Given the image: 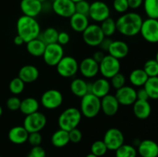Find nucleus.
I'll return each instance as SVG.
<instances>
[{
  "instance_id": "nucleus-1",
  "label": "nucleus",
  "mask_w": 158,
  "mask_h": 157,
  "mask_svg": "<svg viewBox=\"0 0 158 157\" xmlns=\"http://www.w3.org/2000/svg\"><path fill=\"white\" fill-rule=\"evenodd\" d=\"M143 21L140 14L134 12H127L116 20L117 31L124 36H135L140 33Z\"/></svg>"
},
{
  "instance_id": "nucleus-2",
  "label": "nucleus",
  "mask_w": 158,
  "mask_h": 157,
  "mask_svg": "<svg viewBox=\"0 0 158 157\" xmlns=\"http://www.w3.org/2000/svg\"><path fill=\"white\" fill-rule=\"evenodd\" d=\"M17 35L21 36L25 43L40 37L41 28L36 18L27 15H21L16 22Z\"/></svg>"
},
{
  "instance_id": "nucleus-3",
  "label": "nucleus",
  "mask_w": 158,
  "mask_h": 157,
  "mask_svg": "<svg viewBox=\"0 0 158 157\" xmlns=\"http://www.w3.org/2000/svg\"><path fill=\"white\" fill-rule=\"evenodd\" d=\"M81 112L76 107H69L62 112L58 118V125L60 129L69 132L78 127L82 119Z\"/></svg>"
},
{
  "instance_id": "nucleus-4",
  "label": "nucleus",
  "mask_w": 158,
  "mask_h": 157,
  "mask_svg": "<svg viewBox=\"0 0 158 157\" xmlns=\"http://www.w3.org/2000/svg\"><path fill=\"white\" fill-rule=\"evenodd\" d=\"M80 110L82 115L86 118H94L101 111L100 99L92 93L86 94L81 98Z\"/></svg>"
},
{
  "instance_id": "nucleus-5",
  "label": "nucleus",
  "mask_w": 158,
  "mask_h": 157,
  "mask_svg": "<svg viewBox=\"0 0 158 157\" xmlns=\"http://www.w3.org/2000/svg\"><path fill=\"white\" fill-rule=\"evenodd\" d=\"M120 60L114 58L110 55H105L104 58L99 63V72L102 75V76L105 78H112L116 74L120 72Z\"/></svg>"
},
{
  "instance_id": "nucleus-6",
  "label": "nucleus",
  "mask_w": 158,
  "mask_h": 157,
  "mask_svg": "<svg viewBox=\"0 0 158 157\" xmlns=\"http://www.w3.org/2000/svg\"><path fill=\"white\" fill-rule=\"evenodd\" d=\"M59 75L64 78L74 76L79 71V63L74 57L70 55L63 56L56 66Z\"/></svg>"
},
{
  "instance_id": "nucleus-7",
  "label": "nucleus",
  "mask_w": 158,
  "mask_h": 157,
  "mask_svg": "<svg viewBox=\"0 0 158 157\" xmlns=\"http://www.w3.org/2000/svg\"><path fill=\"white\" fill-rule=\"evenodd\" d=\"M46 123H47V119L46 115L37 111L34 113L26 115L23 120V126L29 133H31V132H40L43 130L46 126Z\"/></svg>"
},
{
  "instance_id": "nucleus-8",
  "label": "nucleus",
  "mask_w": 158,
  "mask_h": 157,
  "mask_svg": "<svg viewBox=\"0 0 158 157\" xmlns=\"http://www.w3.org/2000/svg\"><path fill=\"white\" fill-rule=\"evenodd\" d=\"M83 40L87 46L97 47L105 38L100 25L89 24L88 27L82 32Z\"/></svg>"
},
{
  "instance_id": "nucleus-9",
  "label": "nucleus",
  "mask_w": 158,
  "mask_h": 157,
  "mask_svg": "<svg viewBox=\"0 0 158 157\" xmlns=\"http://www.w3.org/2000/svg\"><path fill=\"white\" fill-rule=\"evenodd\" d=\"M88 17L96 22L101 23L110 17V9L104 2L100 0L94 1L90 3Z\"/></svg>"
},
{
  "instance_id": "nucleus-10",
  "label": "nucleus",
  "mask_w": 158,
  "mask_h": 157,
  "mask_svg": "<svg viewBox=\"0 0 158 157\" xmlns=\"http://www.w3.org/2000/svg\"><path fill=\"white\" fill-rule=\"evenodd\" d=\"M64 56V49L63 46L59 43L46 45L43 55L45 63L49 66H56Z\"/></svg>"
},
{
  "instance_id": "nucleus-11",
  "label": "nucleus",
  "mask_w": 158,
  "mask_h": 157,
  "mask_svg": "<svg viewBox=\"0 0 158 157\" xmlns=\"http://www.w3.org/2000/svg\"><path fill=\"white\" fill-rule=\"evenodd\" d=\"M63 102V96L61 92L57 89H52L45 91L41 95L40 103L46 109L52 110L60 107Z\"/></svg>"
},
{
  "instance_id": "nucleus-12",
  "label": "nucleus",
  "mask_w": 158,
  "mask_h": 157,
  "mask_svg": "<svg viewBox=\"0 0 158 157\" xmlns=\"http://www.w3.org/2000/svg\"><path fill=\"white\" fill-rule=\"evenodd\" d=\"M140 35L143 39L150 43L158 42V19L148 18L143 20L141 29L140 31Z\"/></svg>"
},
{
  "instance_id": "nucleus-13",
  "label": "nucleus",
  "mask_w": 158,
  "mask_h": 157,
  "mask_svg": "<svg viewBox=\"0 0 158 157\" xmlns=\"http://www.w3.org/2000/svg\"><path fill=\"white\" fill-rule=\"evenodd\" d=\"M103 141L108 150L116 151L124 143V135L122 131L117 128H110L103 135Z\"/></svg>"
},
{
  "instance_id": "nucleus-14",
  "label": "nucleus",
  "mask_w": 158,
  "mask_h": 157,
  "mask_svg": "<svg viewBox=\"0 0 158 157\" xmlns=\"http://www.w3.org/2000/svg\"><path fill=\"white\" fill-rule=\"evenodd\" d=\"M52 10L62 18H70L76 12L75 2L71 0H55L52 2Z\"/></svg>"
},
{
  "instance_id": "nucleus-15",
  "label": "nucleus",
  "mask_w": 158,
  "mask_h": 157,
  "mask_svg": "<svg viewBox=\"0 0 158 157\" xmlns=\"http://www.w3.org/2000/svg\"><path fill=\"white\" fill-rule=\"evenodd\" d=\"M115 97L121 106H132L137 100V90L132 86H126L116 90Z\"/></svg>"
},
{
  "instance_id": "nucleus-16",
  "label": "nucleus",
  "mask_w": 158,
  "mask_h": 157,
  "mask_svg": "<svg viewBox=\"0 0 158 157\" xmlns=\"http://www.w3.org/2000/svg\"><path fill=\"white\" fill-rule=\"evenodd\" d=\"M79 71L84 78H94L99 73V63L92 57L85 58L79 64Z\"/></svg>"
},
{
  "instance_id": "nucleus-17",
  "label": "nucleus",
  "mask_w": 158,
  "mask_h": 157,
  "mask_svg": "<svg viewBox=\"0 0 158 157\" xmlns=\"http://www.w3.org/2000/svg\"><path fill=\"white\" fill-rule=\"evenodd\" d=\"M101 111L106 116H114L117 113L120 105L119 104L115 95L108 94L100 99Z\"/></svg>"
},
{
  "instance_id": "nucleus-18",
  "label": "nucleus",
  "mask_w": 158,
  "mask_h": 157,
  "mask_svg": "<svg viewBox=\"0 0 158 157\" xmlns=\"http://www.w3.org/2000/svg\"><path fill=\"white\" fill-rule=\"evenodd\" d=\"M20 9L24 15L35 18L43 11V3L39 0H21Z\"/></svg>"
},
{
  "instance_id": "nucleus-19",
  "label": "nucleus",
  "mask_w": 158,
  "mask_h": 157,
  "mask_svg": "<svg viewBox=\"0 0 158 157\" xmlns=\"http://www.w3.org/2000/svg\"><path fill=\"white\" fill-rule=\"evenodd\" d=\"M137 150L141 157H158V144L152 139L140 141Z\"/></svg>"
},
{
  "instance_id": "nucleus-20",
  "label": "nucleus",
  "mask_w": 158,
  "mask_h": 157,
  "mask_svg": "<svg viewBox=\"0 0 158 157\" xmlns=\"http://www.w3.org/2000/svg\"><path fill=\"white\" fill-rule=\"evenodd\" d=\"M130 48L127 43L122 40H113L108 49L109 55L120 60L129 54Z\"/></svg>"
},
{
  "instance_id": "nucleus-21",
  "label": "nucleus",
  "mask_w": 158,
  "mask_h": 157,
  "mask_svg": "<svg viewBox=\"0 0 158 157\" xmlns=\"http://www.w3.org/2000/svg\"><path fill=\"white\" fill-rule=\"evenodd\" d=\"M110 89L111 85L109 79L103 77V78H97L94 83H91L90 93L101 99L105 95L110 94Z\"/></svg>"
},
{
  "instance_id": "nucleus-22",
  "label": "nucleus",
  "mask_w": 158,
  "mask_h": 157,
  "mask_svg": "<svg viewBox=\"0 0 158 157\" xmlns=\"http://www.w3.org/2000/svg\"><path fill=\"white\" fill-rule=\"evenodd\" d=\"M29 134L24 126H16L11 128L8 133V138L13 144L21 145L27 142Z\"/></svg>"
},
{
  "instance_id": "nucleus-23",
  "label": "nucleus",
  "mask_w": 158,
  "mask_h": 157,
  "mask_svg": "<svg viewBox=\"0 0 158 157\" xmlns=\"http://www.w3.org/2000/svg\"><path fill=\"white\" fill-rule=\"evenodd\" d=\"M70 91L77 97L82 98L86 94L90 93L91 83H87L83 78H74L70 83Z\"/></svg>"
},
{
  "instance_id": "nucleus-24",
  "label": "nucleus",
  "mask_w": 158,
  "mask_h": 157,
  "mask_svg": "<svg viewBox=\"0 0 158 157\" xmlns=\"http://www.w3.org/2000/svg\"><path fill=\"white\" fill-rule=\"evenodd\" d=\"M89 20L88 15L75 12L69 18V26L71 29L77 32H82L88 27Z\"/></svg>"
},
{
  "instance_id": "nucleus-25",
  "label": "nucleus",
  "mask_w": 158,
  "mask_h": 157,
  "mask_svg": "<svg viewBox=\"0 0 158 157\" xmlns=\"http://www.w3.org/2000/svg\"><path fill=\"white\" fill-rule=\"evenodd\" d=\"M134 115L139 119H146L151 114V106L148 100H136L132 105Z\"/></svg>"
},
{
  "instance_id": "nucleus-26",
  "label": "nucleus",
  "mask_w": 158,
  "mask_h": 157,
  "mask_svg": "<svg viewBox=\"0 0 158 157\" xmlns=\"http://www.w3.org/2000/svg\"><path fill=\"white\" fill-rule=\"evenodd\" d=\"M40 75L38 69L33 65H26L19 71L18 77L25 83H32L36 81Z\"/></svg>"
},
{
  "instance_id": "nucleus-27",
  "label": "nucleus",
  "mask_w": 158,
  "mask_h": 157,
  "mask_svg": "<svg viewBox=\"0 0 158 157\" xmlns=\"http://www.w3.org/2000/svg\"><path fill=\"white\" fill-rule=\"evenodd\" d=\"M46 45L40 38H35L26 43V50L34 57L43 56Z\"/></svg>"
},
{
  "instance_id": "nucleus-28",
  "label": "nucleus",
  "mask_w": 158,
  "mask_h": 157,
  "mask_svg": "<svg viewBox=\"0 0 158 157\" xmlns=\"http://www.w3.org/2000/svg\"><path fill=\"white\" fill-rule=\"evenodd\" d=\"M69 132L60 129L54 132L51 136V143L56 148H63L69 143Z\"/></svg>"
},
{
  "instance_id": "nucleus-29",
  "label": "nucleus",
  "mask_w": 158,
  "mask_h": 157,
  "mask_svg": "<svg viewBox=\"0 0 158 157\" xmlns=\"http://www.w3.org/2000/svg\"><path fill=\"white\" fill-rule=\"evenodd\" d=\"M39 109H40V103L33 97H27L21 100L19 111L25 115L34 113L39 111Z\"/></svg>"
},
{
  "instance_id": "nucleus-30",
  "label": "nucleus",
  "mask_w": 158,
  "mask_h": 157,
  "mask_svg": "<svg viewBox=\"0 0 158 157\" xmlns=\"http://www.w3.org/2000/svg\"><path fill=\"white\" fill-rule=\"evenodd\" d=\"M148 75L143 69H135L130 73V83L134 86L143 87L148 79Z\"/></svg>"
},
{
  "instance_id": "nucleus-31",
  "label": "nucleus",
  "mask_w": 158,
  "mask_h": 157,
  "mask_svg": "<svg viewBox=\"0 0 158 157\" xmlns=\"http://www.w3.org/2000/svg\"><path fill=\"white\" fill-rule=\"evenodd\" d=\"M143 87L148 92L149 99H158V76L149 77Z\"/></svg>"
},
{
  "instance_id": "nucleus-32",
  "label": "nucleus",
  "mask_w": 158,
  "mask_h": 157,
  "mask_svg": "<svg viewBox=\"0 0 158 157\" xmlns=\"http://www.w3.org/2000/svg\"><path fill=\"white\" fill-rule=\"evenodd\" d=\"M59 32L57 29H56L53 27H48L46 29L41 32L40 37L46 45L52 44V43L57 42L58 39Z\"/></svg>"
},
{
  "instance_id": "nucleus-33",
  "label": "nucleus",
  "mask_w": 158,
  "mask_h": 157,
  "mask_svg": "<svg viewBox=\"0 0 158 157\" xmlns=\"http://www.w3.org/2000/svg\"><path fill=\"white\" fill-rule=\"evenodd\" d=\"M143 6L148 18L158 19V0H143Z\"/></svg>"
},
{
  "instance_id": "nucleus-34",
  "label": "nucleus",
  "mask_w": 158,
  "mask_h": 157,
  "mask_svg": "<svg viewBox=\"0 0 158 157\" xmlns=\"http://www.w3.org/2000/svg\"><path fill=\"white\" fill-rule=\"evenodd\" d=\"M137 150L133 145L123 143L115 151V157H137Z\"/></svg>"
},
{
  "instance_id": "nucleus-35",
  "label": "nucleus",
  "mask_w": 158,
  "mask_h": 157,
  "mask_svg": "<svg viewBox=\"0 0 158 157\" xmlns=\"http://www.w3.org/2000/svg\"><path fill=\"white\" fill-rule=\"evenodd\" d=\"M101 30L103 32L105 37H110L117 32V26H116V21L109 17L108 18L102 22L100 25Z\"/></svg>"
},
{
  "instance_id": "nucleus-36",
  "label": "nucleus",
  "mask_w": 158,
  "mask_h": 157,
  "mask_svg": "<svg viewBox=\"0 0 158 157\" xmlns=\"http://www.w3.org/2000/svg\"><path fill=\"white\" fill-rule=\"evenodd\" d=\"M25 84L26 83L23 80L20 79L19 77H15V78H12L10 81V83H9V91H10L11 93H12L15 95H19V94H21L24 91Z\"/></svg>"
},
{
  "instance_id": "nucleus-37",
  "label": "nucleus",
  "mask_w": 158,
  "mask_h": 157,
  "mask_svg": "<svg viewBox=\"0 0 158 157\" xmlns=\"http://www.w3.org/2000/svg\"><path fill=\"white\" fill-rule=\"evenodd\" d=\"M90 151L91 153L98 157H101L106 153L108 149L103 140H96L91 145Z\"/></svg>"
},
{
  "instance_id": "nucleus-38",
  "label": "nucleus",
  "mask_w": 158,
  "mask_h": 157,
  "mask_svg": "<svg viewBox=\"0 0 158 157\" xmlns=\"http://www.w3.org/2000/svg\"><path fill=\"white\" fill-rule=\"evenodd\" d=\"M143 69L148 77L158 76V62L155 58L148 60L143 65Z\"/></svg>"
},
{
  "instance_id": "nucleus-39",
  "label": "nucleus",
  "mask_w": 158,
  "mask_h": 157,
  "mask_svg": "<svg viewBox=\"0 0 158 157\" xmlns=\"http://www.w3.org/2000/svg\"><path fill=\"white\" fill-rule=\"evenodd\" d=\"M110 79V83L111 86L114 89H115L116 90L118 89H120V88L124 86L125 84H126V77L120 72L119 73L116 74L115 75H114Z\"/></svg>"
},
{
  "instance_id": "nucleus-40",
  "label": "nucleus",
  "mask_w": 158,
  "mask_h": 157,
  "mask_svg": "<svg viewBox=\"0 0 158 157\" xmlns=\"http://www.w3.org/2000/svg\"><path fill=\"white\" fill-rule=\"evenodd\" d=\"M113 8L118 13H125L129 9L127 0H114L113 1Z\"/></svg>"
},
{
  "instance_id": "nucleus-41",
  "label": "nucleus",
  "mask_w": 158,
  "mask_h": 157,
  "mask_svg": "<svg viewBox=\"0 0 158 157\" xmlns=\"http://www.w3.org/2000/svg\"><path fill=\"white\" fill-rule=\"evenodd\" d=\"M90 7V3L86 0H83L78 2L75 3V10L77 13L83 14V15H88Z\"/></svg>"
},
{
  "instance_id": "nucleus-42",
  "label": "nucleus",
  "mask_w": 158,
  "mask_h": 157,
  "mask_svg": "<svg viewBox=\"0 0 158 157\" xmlns=\"http://www.w3.org/2000/svg\"><path fill=\"white\" fill-rule=\"evenodd\" d=\"M43 141V136L40 134V132H31L29 134L27 142L32 146H40Z\"/></svg>"
},
{
  "instance_id": "nucleus-43",
  "label": "nucleus",
  "mask_w": 158,
  "mask_h": 157,
  "mask_svg": "<svg viewBox=\"0 0 158 157\" xmlns=\"http://www.w3.org/2000/svg\"><path fill=\"white\" fill-rule=\"evenodd\" d=\"M20 104H21V100L17 96L10 97L6 101V106L10 111L19 110Z\"/></svg>"
},
{
  "instance_id": "nucleus-44",
  "label": "nucleus",
  "mask_w": 158,
  "mask_h": 157,
  "mask_svg": "<svg viewBox=\"0 0 158 157\" xmlns=\"http://www.w3.org/2000/svg\"><path fill=\"white\" fill-rule=\"evenodd\" d=\"M69 141H70L71 143H78L82 140V138H83V134H82L81 131H80L78 128H75V129L69 131Z\"/></svg>"
},
{
  "instance_id": "nucleus-45",
  "label": "nucleus",
  "mask_w": 158,
  "mask_h": 157,
  "mask_svg": "<svg viewBox=\"0 0 158 157\" xmlns=\"http://www.w3.org/2000/svg\"><path fill=\"white\" fill-rule=\"evenodd\" d=\"M46 151L42 146H32L27 157H46Z\"/></svg>"
},
{
  "instance_id": "nucleus-46",
  "label": "nucleus",
  "mask_w": 158,
  "mask_h": 157,
  "mask_svg": "<svg viewBox=\"0 0 158 157\" xmlns=\"http://www.w3.org/2000/svg\"><path fill=\"white\" fill-rule=\"evenodd\" d=\"M70 41V36L69 33L66 32H59L58 39H57V43H59L61 46L68 44Z\"/></svg>"
},
{
  "instance_id": "nucleus-47",
  "label": "nucleus",
  "mask_w": 158,
  "mask_h": 157,
  "mask_svg": "<svg viewBox=\"0 0 158 157\" xmlns=\"http://www.w3.org/2000/svg\"><path fill=\"white\" fill-rule=\"evenodd\" d=\"M112 41L113 40L110 39V37H105V38H103V41L100 42V46H99L100 47V49H101L103 52H107L108 49H109Z\"/></svg>"
},
{
  "instance_id": "nucleus-48",
  "label": "nucleus",
  "mask_w": 158,
  "mask_h": 157,
  "mask_svg": "<svg viewBox=\"0 0 158 157\" xmlns=\"http://www.w3.org/2000/svg\"><path fill=\"white\" fill-rule=\"evenodd\" d=\"M137 99L139 100H148L149 96L143 87H140L138 90L137 91Z\"/></svg>"
},
{
  "instance_id": "nucleus-49",
  "label": "nucleus",
  "mask_w": 158,
  "mask_h": 157,
  "mask_svg": "<svg viewBox=\"0 0 158 157\" xmlns=\"http://www.w3.org/2000/svg\"><path fill=\"white\" fill-rule=\"evenodd\" d=\"M129 9H137L143 6V0H127Z\"/></svg>"
},
{
  "instance_id": "nucleus-50",
  "label": "nucleus",
  "mask_w": 158,
  "mask_h": 157,
  "mask_svg": "<svg viewBox=\"0 0 158 157\" xmlns=\"http://www.w3.org/2000/svg\"><path fill=\"white\" fill-rule=\"evenodd\" d=\"M104 56H105L104 52H103L102 50H99V51H96V52H94L92 58H94L97 62L100 63V62L102 61V59L104 58Z\"/></svg>"
},
{
  "instance_id": "nucleus-51",
  "label": "nucleus",
  "mask_w": 158,
  "mask_h": 157,
  "mask_svg": "<svg viewBox=\"0 0 158 157\" xmlns=\"http://www.w3.org/2000/svg\"><path fill=\"white\" fill-rule=\"evenodd\" d=\"M14 43H15L16 46H21V45H23V43H25L24 40H23V38H22L21 36H19V35H16L15 36V38H14Z\"/></svg>"
},
{
  "instance_id": "nucleus-52",
  "label": "nucleus",
  "mask_w": 158,
  "mask_h": 157,
  "mask_svg": "<svg viewBox=\"0 0 158 157\" xmlns=\"http://www.w3.org/2000/svg\"><path fill=\"white\" fill-rule=\"evenodd\" d=\"M86 157H98V156H97V155H94V154H93V153H89V154H87V155H86Z\"/></svg>"
},
{
  "instance_id": "nucleus-53",
  "label": "nucleus",
  "mask_w": 158,
  "mask_h": 157,
  "mask_svg": "<svg viewBox=\"0 0 158 157\" xmlns=\"http://www.w3.org/2000/svg\"><path fill=\"white\" fill-rule=\"evenodd\" d=\"M2 113H3V109H2V106H0V117L2 115Z\"/></svg>"
},
{
  "instance_id": "nucleus-54",
  "label": "nucleus",
  "mask_w": 158,
  "mask_h": 157,
  "mask_svg": "<svg viewBox=\"0 0 158 157\" xmlns=\"http://www.w3.org/2000/svg\"><path fill=\"white\" fill-rule=\"evenodd\" d=\"M155 59L157 60V62H158V51L157 52V54H156V58H155Z\"/></svg>"
},
{
  "instance_id": "nucleus-55",
  "label": "nucleus",
  "mask_w": 158,
  "mask_h": 157,
  "mask_svg": "<svg viewBox=\"0 0 158 157\" xmlns=\"http://www.w3.org/2000/svg\"><path fill=\"white\" fill-rule=\"evenodd\" d=\"M71 1H73V2H80V1H83V0H71Z\"/></svg>"
},
{
  "instance_id": "nucleus-56",
  "label": "nucleus",
  "mask_w": 158,
  "mask_h": 157,
  "mask_svg": "<svg viewBox=\"0 0 158 157\" xmlns=\"http://www.w3.org/2000/svg\"><path fill=\"white\" fill-rule=\"evenodd\" d=\"M39 1H40L41 3H43V2H45L47 1V0H39Z\"/></svg>"
},
{
  "instance_id": "nucleus-57",
  "label": "nucleus",
  "mask_w": 158,
  "mask_h": 157,
  "mask_svg": "<svg viewBox=\"0 0 158 157\" xmlns=\"http://www.w3.org/2000/svg\"><path fill=\"white\" fill-rule=\"evenodd\" d=\"M51 1H52V2H53V1H55V0H51Z\"/></svg>"
},
{
  "instance_id": "nucleus-58",
  "label": "nucleus",
  "mask_w": 158,
  "mask_h": 157,
  "mask_svg": "<svg viewBox=\"0 0 158 157\" xmlns=\"http://www.w3.org/2000/svg\"><path fill=\"white\" fill-rule=\"evenodd\" d=\"M0 157H2V156H1V155H0Z\"/></svg>"
},
{
  "instance_id": "nucleus-59",
  "label": "nucleus",
  "mask_w": 158,
  "mask_h": 157,
  "mask_svg": "<svg viewBox=\"0 0 158 157\" xmlns=\"http://www.w3.org/2000/svg\"><path fill=\"white\" fill-rule=\"evenodd\" d=\"M46 157H47V156H46Z\"/></svg>"
}]
</instances>
